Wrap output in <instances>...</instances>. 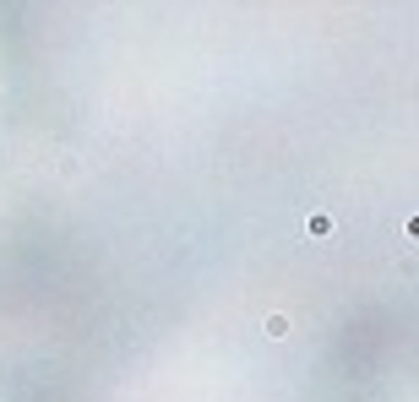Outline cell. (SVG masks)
Returning a JSON list of instances; mask_svg holds the SVG:
<instances>
[{
	"label": "cell",
	"instance_id": "6da1fadb",
	"mask_svg": "<svg viewBox=\"0 0 419 402\" xmlns=\"http://www.w3.org/2000/svg\"><path fill=\"white\" fill-rule=\"evenodd\" d=\"M262 332H267L273 342H283V337L294 332V326H289V316H283V310H273V316H262Z\"/></svg>",
	"mask_w": 419,
	"mask_h": 402
},
{
	"label": "cell",
	"instance_id": "7a4b0ae2",
	"mask_svg": "<svg viewBox=\"0 0 419 402\" xmlns=\"http://www.w3.org/2000/svg\"><path fill=\"white\" fill-rule=\"evenodd\" d=\"M305 234H311V240H327V234H333V212H311V218H305Z\"/></svg>",
	"mask_w": 419,
	"mask_h": 402
}]
</instances>
